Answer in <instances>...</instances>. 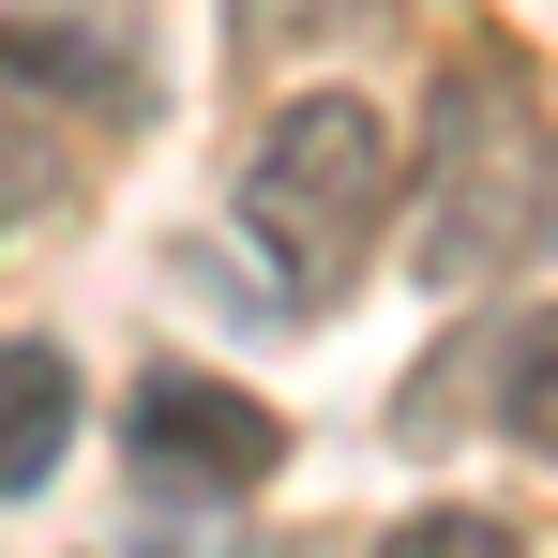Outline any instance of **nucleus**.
I'll use <instances>...</instances> for the list:
<instances>
[{
    "label": "nucleus",
    "mask_w": 558,
    "mask_h": 558,
    "mask_svg": "<svg viewBox=\"0 0 558 558\" xmlns=\"http://www.w3.org/2000/svg\"><path fill=\"white\" fill-rule=\"evenodd\" d=\"M392 196H408L392 106L377 92H287L272 121L242 136V167H227V227H242V257H257V287H272L287 317H332V302L377 272Z\"/></svg>",
    "instance_id": "obj_1"
},
{
    "label": "nucleus",
    "mask_w": 558,
    "mask_h": 558,
    "mask_svg": "<svg viewBox=\"0 0 558 558\" xmlns=\"http://www.w3.org/2000/svg\"><path fill=\"white\" fill-rule=\"evenodd\" d=\"M529 257H558V121L513 46H468L423 106V151H408V272L498 287Z\"/></svg>",
    "instance_id": "obj_2"
},
{
    "label": "nucleus",
    "mask_w": 558,
    "mask_h": 558,
    "mask_svg": "<svg viewBox=\"0 0 558 558\" xmlns=\"http://www.w3.org/2000/svg\"><path fill=\"white\" fill-rule=\"evenodd\" d=\"M121 453H136V483H151L167 513H227V498H257L287 468V423L242 377H211V363H151L121 392Z\"/></svg>",
    "instance_id": "obj_3"
},
{
    "label": "nucleus",
    "mask_w": 558,
    "mask_h": 558,
    "mask_svg": "<svg viewBox=\"0 0 558 558\" xmlns=\"http://www.w3.org/2000/svg\"><path fill=\"white\" fill-rule=\"evenodd\" d=\"M46 106L92 121V136H136V121H151V61H136V31L92 15V0H15V15H0V136L46 151Z\"/></svg>",
    "instance_id": "obj_4"
},
{
    "label": "nucleus",
    "mask_w": 558,
    "mask_h": 558,
    "mask_svg": "<svg viewBox=\"0 0 558 558\" xmlns=\"http://www.w3.org/2000/svg\"><path fill=\"white\" fill-rule=\"evenodd\" d=\"M76 348H46V332H0V498H46L61 453H76Z\"/></svg>",
    "instance_id": "obj_5"
},
{
    "label": "nucleus",
    "mask_w": 558,
    "mask_h": 558,
    "mask_svg": "<svg viewBox=\"0 0 558 558\" xmlns=\"http://www.w3.org/2000/svg\"><path fill=\"white\" fill-rule=\"evenodd\" d=\"M483 423L558 468V302H529L513 332H483Z\"/></svg>",
    "instance_id": "obj_6"
},
{
    "label": "nucleus",
    "mask_w": 558,
    "mask_h": 558,
    "mask_svg": "<svg viewBox=\"0 0 558 558\" xmlns=\"http://www.w3.org/2000/svg\"><path fill=\"white\" fill-rule=\"evenodd\" d=\"M408 0H242L227 15V46H242V76H272V61H317V46H377Z\"/></svg>",
    "instance_id": "obj_7"
},
{
    "label": "nucleus",
    "mask_w": 558,
    "mask_h": 558,
    "mask_svg": "<svg viewBox=\"0 0 558 558\" xmlns=\"http://www.w3.org/2000/svg\"><path fill=\"white\" fill-rule=\"evenodd\" d=\"M377 558H529V544H513L498 513H408V529H392Z\"/></svg>",
    "instance_id": "obj_8"
},
{
    "label": "nucleus",
    "mask_w": 558,
    "mask_h": 558,
    "mask_svg": "<svg viewBox=\"0 0 558 558\" xmlns=\"http://www.w3.org/2000/svg\"><path fill=\"white\" fill-rule=\"evenodd\" d=\"M61 182H76L61 151H31V136H0V242L31 227V196H61Z\"/></svg>",
    "instance_id": "obj_9"
}]
</instances>
